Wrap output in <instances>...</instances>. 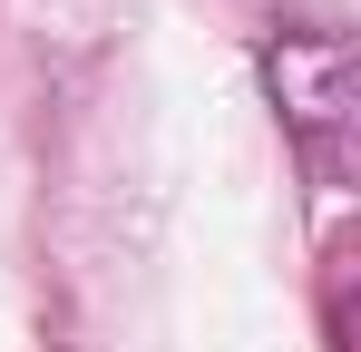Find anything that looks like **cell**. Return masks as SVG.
I'll list each match as a JSON object with an SVG mask.
<instances>
[{"instance_id": "obj_1", "label": "cell", "mask_w": 361, "mask_h": 352, "mask_svg": "<svg viewBox=\"0 0 361 352\" xmlns=\"http://www.w3.org/2000/svg\"><path fill=\"white\" fill-rule=\"evenodd\" d=\"M264 88L283 108V137L312 167H332L342 127H352V40L342 30H274L264 40Z\"/></svg>"}]
</instances>
